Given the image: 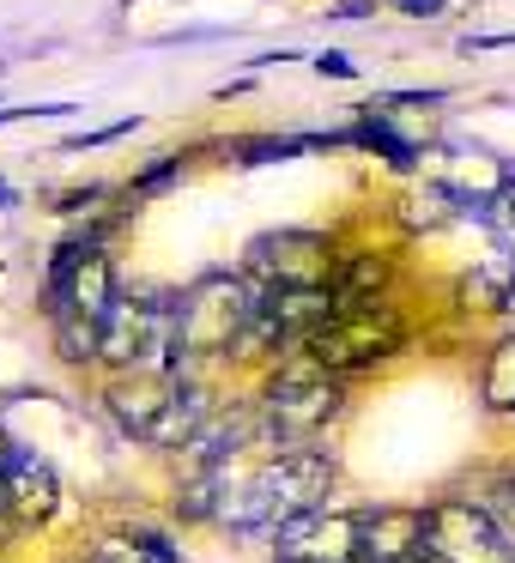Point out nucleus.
<instances>
[{
  "instance_id": "obj_1",
  "label": "nucleus",
  "mask_w": 515,
  "mask_h": 563,
  "mask_svg": "<svg viewBox=\"0 0 515 563\" xmlns=\"http://www.w3.org/2000/svg\"><path fill=\"white\" fill-rule=\"evenodd\" d=\"M333 490V454L328 449H285L273 461H261L249 478L224 473V497H219V521L231 533L249 539H273L285 521L297 515L328 509Z\"/></svg>"
},
{
  "instance_id": "obj_2",
  "label": "nucleus",
  "mask_w": 515,
  "mask_h": 563,
  "mask_svg": "<svg viewBox=\"0 0 515 563\" xmlns=\"http://www.w3.org/2000/svg\"><path fill=\"white\" fill-rule=\"evenodd\" d=\"M103 406H110L116 430L146 442V449H188V442L207 430V418L219 412V406L207 400V388H200L195 376H183V369H140V376H122L103 394Z\"/></svg>"
},
{
  "instance_id": "obj_3",
  "label": "nucleus",
  "mask_w": 515,
  "mask_h": 563,
  "mask_svg": "<svg viewBox=\"0 0 515 563\" xmlns=\"http://www.w3.org/2000/svg\"><path fill=\"white\" fill-rule=\"evenodd\" d=\"M267 297V285L249 273H207L183 291V364L188 357H224L243 352L255 309Z\"/></svg>"
},
{
  "instance_id": "obj_4",
  "label": "nucleus",
  "mask_w": 515,
  "mask_h": 563,
  "mask_svg": "<svg viewBox=\"0 0 515 563\" xmlns=\"http://www.w3.org/2000/svg\"><path fill=\"white\" fill-rule=\"evenodd\" d=\"M98 357L116 364L122 376H140V369H183V297H164V291L122 297L116 316L103 321Z\"/></svg>"
},
{
  "instance_id": "obj_5",
  "label": "nucleus",
  "mask_w": 515,
  "mask_h": 563,
  "mask_svg": "<svg viewBox=\"0 0 515 563\" xmlns=\"http://www.w3.org/2000/svg\"><path fill=\"white\" fill-rule=\"evenodd\" d=\"M401 345H406V328H401V316H394L388 303H340V309H333V316L304 340V352H309V364H316V369L346 376V369H376V364H388Z\"/></svg>"
},
{
  "instance_id": "obj_6",
  "label": "nucleus",
  "mask_w": 515,
  "mask_h": 563,
  "mask_svg": "<svg viewBox=\"0 0 515 563\" xmlns=\"http://www.w3.org/2000/svg\"><path fill=\"white\" fill-rule=\"evenodd\" d=\"M43 297H50V328L55 321H74V328H98L116 316V303H122V291H116V261L103 255V249L91 243H62L50 261V285H43Z\"/></svg>"
},
{
  "instance_id": "obj_7",
  "label": "nucleus",
  "mask_w": 515,
  "mask_h": 563,
  "mask_svg": "<svg viewBox=\"0 0 515 563\" xmlns=\"http://www.w3.org/2000/svg\"><path fill=\"white\" fill-rule=\"evenodd\" d=\"M255 412H261L267 442H280V449H309V442L340 418V382L321 376V369H280V376L267 382Z\"/></svg>"
},
{
  "instance_id": "obj_8",
  "label": "nucleus",
  "mask_w": 515,
  "mask_h": 563,
  "mask_svg": "<svg viewBox=\"0 0 515 563\" xmlns=\"http://www.w3.org/2000/svg\"><path fill=\"white\" fill-rule=\"evenodd\" d=\"M430 563H515V533L473 497H442L425 509Z\"/></svg>"
},
{
  "instance_id": "obj_9",
  "label": "nucleus",
  "mask_w": 515,
  "mask_h": 563,
  "mask_svg": "<svg viewBox=\"0 0 515 563\" xmlns=\"http://www.w3.org/2000/svg\"><path fill=\"white\" fill-rule=\"evenodd\" d=\"M280 563H358V515L346 509H316L297 515L273 533Z\"/></svg>"
},
{
  "instance_id": "obj_10",
  "label": "nucleus",
  "mask_w": 515,
  "mask_h": 563,
  "mask_svg": "<svg viewBox=\"0 0 515 563\" xmlns=\"http://www.w3.org/2000/svg\"><path fill=\"white\" fill-rule=\"evenodd\" d=\"M328 243L316 231H273L249 243V279L261 285H321Z\"/></svg>"
},
{
  "instance_id": "obj_11",
  "label": "nucleus",
  "mask_w": 515,
  "mask_h": 563,
  "mask_svg": "<svg viewBox=\"0 0 515 563\" xmlns=\"http://www.w3.org/2000/svg\"><path fill=\"white\" fill-rule=\"evenodd\" d=\"M0 503H7V515L19 527H43L62 509V478H55V466L37 449H13V461L0 473Z\"/></svg>"
},
{
  "instance_id": "obj_12",
  "label": "nucleus",
  "mask_w": 515,
  "mask_h": 563,
  "mask_svg": "<svg viewBox=\"0 0 515 563\" xmlns=\"http://www.w3.org/2000/svg\"><path fill=\"white\" fill-rule=\"evenodd\" d=\"M425 558V509H358V563Z\"/></svg>"
},
{
  "instance_id": "obj_13",
  "label": "nucleus",
  "mask_w": 515,
  "mask_h": 563,
  "mask_svg": "<svg viewBox=\"0 0 515 563\" xmlns=\"http://www.w3.org/2000/svg\"><path fill=\"white\" fill-rule=\"evenodd\" d=\"M382 279H388V267H382L376 255H346L340 279H333L328 291H333V303H376Z\"/></svg>"
},
{
  "instance_id": "obj_14",
  "label": "nucleus",
  "mask_w": 515,
  "mask_h": 563,
  "mask_svg": "<svg viewBox=\"0 0 515 563\" xmlns=\"http://www.w3.org/2000/svg\"><path fill=\"white\" fill-rule=\"evenodd\" d=\"M485 406L491 412H515V333L485 357Z\"/></svg>"
},
{
  "instance_id": "obj_15",
  "label": "nucleus",
  "mask_w": 515,
  "mask_h": 563,
  "mask_svg": "<svg viewBox=\"0 0 515 563\" xmlns=\"http://www.w3.org/2000/svg\"><path fill=\"white\" fill-rule=\"evenodd\" d=\"M346 140H358V146H370V152H382V158H388V164H394V170H413V164H418V152H413V146H406V140H401V134H394V128H388V122H376V115H364V122H358V128H352V134H346Z\"/></svg>"
},
{
  "instance_id": "obj_16",
  "label": "nucleus",
  "mask_w": 515,
  "mask_h": 563,
  "mask_svg": "<svg viewBox=\"0 0 515 563\" xmlns=\"http://www.w3.org/2000/svg\"><path fill=\"white\" fill-rule=\"evenodd\" d=\"M485 231H497V243H503V261L515 267V164L503 170V188L491 195V224Z\"/></svg>"
},
{
  "instance_id": "obj_17",
  "label": "nucleus",
  "mask_w": 515,
  "mask_h": 563,
  "mask_svg": "<svg viewBox=\"0 0 515 563\" xmlns=\"http://www.w3.org/2000/svg\"><path fill=\"white\" fill-rule=\"evenodd\" d=\"M98 563H152V558L134 545V539H103V545H98Z\"/></svg>"
},
{
  "instance_id": "obj_18",
  "label": "nucleus",
  "mask_w": 515,
  "mask_h": 563,
  "mask_svg": "<svg viewBox=\"0 0 515 563\" xmlns=\"http://www.w3.org/2000/svg\"><path fill=\"white\" fill-rule=\"evenodd\" d=\"M316 74H333V79H352V74H358V67H352V62H346V55H340V49H328V55H316Z\"/></svg>"
},
{
  "instance_id": "obj_19",
  "label": "nucleus",
  "mask_w": 515,
  "mask_h": 563,
  "mask_svg": "<svg viewBox=\"0 0 515 563\" xmlns=\"http://www.w3.org/2000/svg\"><path fill=\"white\" fill-rule=\"evenodd\" d=\"M171 176H176V158H164L158 170H146V176H140V183H134V188H140V195H152V188H164V183H171Z\"/></svg>"
},
{
  "instance_id": "obj_20",
  "label": "nucleus",
  "mask_w": 515,
  "mask_h": 563,
  "mask_svg": "<svg viewBox=\"0 0 515 563\" xmlns=\"http://www.w3.org/2000/svg\"><path fill=\"white\" fill-rule=\"evenodd\" d=\"M467 49H515V31H497V37H467Z\"/></svg>"
},
{
  "instance_id": "obj_21",
  "label": "nucleus",
  "mask_w": 515,
  "mask_h": 563,
  "mask_svg": "<svg viewBox=\"0 0 515 563\" xmlns=\"http://www.w3.org/2000/svg\"><path fill=\"white\" fill-rule=\"evenodd\" d=\"M401 7H406L413 19H437V13H442V0H401Z\"/></svg>"
},
{
  "instance_id": "obj_22",
  "label": "nucleus",
  "mask_w": 515,
  "mask_h": 563,
  "mask_svg": "<svg viewBox=\"0 0 515 563\" xmlns=\"http://www.w3.org/2000/svg\"><path fill=\"white\" fill-rule=\"evenodd\" d=\"M0 200H13V188H7V183H0Z\"/></svg>"
},
{
  "instance_id": "obj_23",
  "label": "nucleus",
  "mask_w": 515,
  "mask_h": 563,
  "mask_svg": "<svg viewBox=\"0 0 515 563\" xmlns=\"http://www.w3.org/2000/svg\"><path fill=\"white\" fill-rule=\"evenodd\" d=\"M79 563H98V551H91V558H79Z\"/></svg>"
},
{
  "instance_id": "obj_24",
  "label": "nucleus",
  "mask_w": 515,
  "mask_h": 563,
  "mask_svg": "<svg viewBox=\"0 0 515 563\" xmlns=\"http://www.w3.org/2000/svg\"><path fill=\"white\" fill-rule=\"evenodd\" d=\"M413 563H430V558H413Z\"/></svg>"
}]
</instances>
